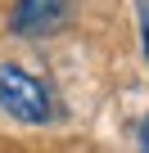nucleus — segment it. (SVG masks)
I'll use <instances>...</instances> for the list:
<instances>
[{
	"label": "nucleus",
	"mask_w": 149,
	"mask_h": 153,
	"mask_svg": "<svg viewBox=\"0 0 149 153\" xmlns=\"http://www.w3.org/2000/svg\"><path fill=\"white\" fill-rule=\"evenodd\" d=\"M0 108L9 117L27 122V126H45L54 122V95L36 72H27L23 63H0Z\"/></svg>",
	"instance_id": "obj_1"
},
{
	"label": "nucleus",
	"mask_w": 149,
	"mask_h": 153,
	"mask_svg": "<svg viewBox=\"0 0 149 153\" xmlns=\"http://www.w3.org/2000/svg\"><path fill=\"white\" fill-rule=\"evenodd\" d=\"M68 23V0H14L9 9V32L14 36H54Z\"/></svg>",
	"instance_id": "obj_2"
},
{
	"label": "nucleus",
	"mask_w": 149,
	"mask_h": 153,
	"mask_svg": "<svg viewBox=\"0 0 149 153\" xmlns=\"http://www.w3.org/2000/svg\"><path fill=\"white\" fill-rule=\"evenodd\" d=\"M136 18H140V50H145V63H149V0H136Z\"/></svg>",
	"instance_id": "obj_3"
},
{
	"label": "nucleus",
	"mask_w": 149,
	"mask_h": 153,
	"mask_svg": "<svg viewBox=\"0 0 149 153\" xmlns=\"http://www.w3.org/2000/svg\"><path fill=\"white\" fill-rule=\"evenodd\" d=\"M136 149L140 153H149V113L140 117V126H136Z\"/></svg>",
	"instance_id": "obj_4"
}]
</instances>
